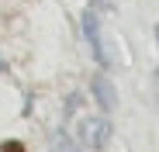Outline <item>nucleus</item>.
I'll list each match as a JSON object with an SVG mask.
<instances>
[{
	"mask_svg": "<svg viewBox=\"0 0 159 152\" xmlns=\"http://www.w3.org/2000/svg\"><path fill=\"white\" fill-rule=\"evenodd\" d=\"M52 152H83V149H76L66 132H56V135H52Z\"/></svg>",
	"mask_w": 159,
	"mask_h": 152,
	"instance_id": "4",
	"label": "nucleus"
},
{
	"mask_svg": "<svg viewBox=\"0 0 159 152\" xmlns=\"http://www.w3.org/2000/svg\"><path fill=\"white\" fill-rule=\"evenodd\" d=\"M83 35H87V42H90L93 59H97L100 66H107V52H104V42H100V21H97V11H93V7L83 14Z\"/></svg>",
	"mask_w": 159,
	"mask_h": 152,
	"instance_id": "2",
	"label": "nucleus"
},
{
	"mask_svg": "<svg viewBox=\"0 0 159 152\" xmlns=\"http://www.w3.org/2000/svg\"><path fill=\"white\" fill-rule=\"evenodd\" d=\"M0 152H24V145H21V142H4Z\"/></svg>",
	"mask_w": 159,
	"mask_h": 152,
	"instance_id": "5",
	"label": "nucleus"
},
{
	"mask_svg": "<svg viewBox=\"0 0 159 152\" xmlns=\"http://www.w3.org/2000/svg\"><path fill=\"white\" fill-rule=\"evenodd\" d=\"M90 90H93V100H97L104 111H114L118 107V90H114V83H111L107 73H97L93 83H90Z\"/></svg>",
	"mask_w": 159,
	"mask_h": 152,
	"instance_id": "3",
	"label": "nucleus"
},
{
	"mask_svg": "<svg viewBox=\"0 0 159 152\" xmlns=\"http://www.w3.org/2000/svg\"><path fill=\"white\" fill-rule=\"evenodd\" d=\"M156 42H159V24H156Z\"/></svg>",
	"mask_w": 159,
	"mask_h": 152,
	"instance_id": "7",
	"label": "nucleus"
},
{
	"mask_svg": "<svg viewBox=\"0 0 159 152\" xmlns=\"http://www.w3.org/2000/svg\"><path fill=\"white\" fill-rule=\"evenodd\" d=\"M80 138H83V149L87 152H100L111 138V121L107 118H83L80 124Z\"/></svg>",
	"mask_w": 159,
	"mask_h": 152,
	"instance_id": "1",
	"label": "nucleus"
},
{
	"mask_svg": "<svg viewBox=\"0 0 159 152\" xmlns=\"http://www.w3.org/2000/svg\"><path fill=\"white\" fill-rule=\"evenodd\" d=\"M152 87H156V104H159V69L152 73Z\"/></svg>",
	"mask_w": 159,
	"mask_h": 152,
	"instance_id": "6",
	"label": "nucleus"
}]
</instances>
